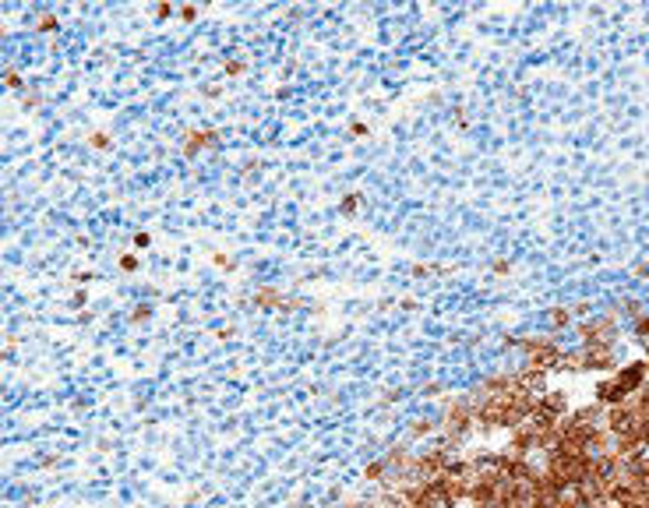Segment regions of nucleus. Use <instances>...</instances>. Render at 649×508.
Listing matches in <instances>:
<instances>
[{
  "label": "nucleus",
  "mask_w": 649,
  "mask_h": 508,
  "mask_svg": "<svg viewBox=\"0 0 649 508\" xmlns=\"http://www.w3.org/2000/svg\"><path fill=\"white\" fill-rule=\"evenodd\" d=\"M586 350V371H618V350L614 346H582Z\"/></svg>",
  "instance_id": "obj_1"
},
{
  "label": "nucleus",
  "mask_w": 649,
  "mask_h": 508,
  "mask_svg": "<svg viewBox=\"0 0 649 508\" xmlns=\"http://www.w3.org/2000/svg\"><path fill=\"white\" fill-rule=\"evenodd\" d=\"M212 138H215V134H212V131H194V134H191V138H187V155H194V152H198V148H205V145H208V141H212Z\"/></svg>",
  "instance_id": "obj_2"
},
{
  "label": "nucleus",
  "mask_w": 649,
  "mask_h": 508,
  "mask_svg": "<svg viewBox=\"0 0 649 508\" xmlns=\"http://www.w3.org/2000/svg\"><path fill=\"white\" fill-rule=\"evenodd\" d=\"M568 325H572V314L565 307H554L551 311V328H568Z\"/></svg>",
  "instance_id": "obj_3"
},
{
  "label": "nucleus",
  "mask_w": 649,
  "mask_h": 508,
  "mask_svg": "<svg viewBox=\"0 0 649 508\" xmlns=\"http://www.w3.org/2000/svg\"><path fill=\"white\" fill-rule=\"evenodd\" d=\"M343 212H346V215H353V212H357V194H350V198L343 201Z\"/></svg>",
  "instance_id": "obj_4"
},
{
  "label": "nucleus",
  "mask_w": 649,
  "mask_h": 508,
  "mask_svg": "<svg viewBox=\"0 0 649 508\" xmlns=\"http://www.w3.org/2000/svg\"><path fill=\"white\" fill-rule=\"evenodd\" d=\"M39 29H42V32H49V29H53V18H49V15H42V18H39Z\"/></svg>",
  "instance_id": "obj_5"
},
{
  "label": "nucleus",
  "mask_w": 649,
  "mask_h": 508,
  "mask_svg": "<svg viewBox=\"0 0 649 508\" xmlns=\"http://www.w3.org/2000/svg\"><path fill=\"white\" fill-rule=\"evenodd\" d=\"M226 71H230V75H240V71H244V64H240V61H233V64H226Z\"/></svg>",
  "instance_id": "obj_6"
},
{
  "label": "nucleus",
  "mask_w": 649,
  "mask_h": 508,
  "mask_svg": "<svg viewBox=\"0 0 649 508\" xmlns=\"http://www.w3.org/2000/svg\"><path fill=\"white\" fill-rule=\"evenodd\" d=\"M92 145H95V148H106V134H92Z\"/></svg>",
  "instance_id": "obj_7"
}]
</instances>
